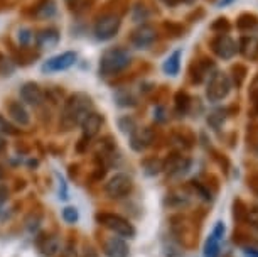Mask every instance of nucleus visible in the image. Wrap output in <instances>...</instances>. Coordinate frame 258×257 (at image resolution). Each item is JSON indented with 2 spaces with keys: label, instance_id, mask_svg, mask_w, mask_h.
<instances>
[{
  "label": "nucleus",
  "instance_id": "nucleus-27",
  "mask_svg": "<svg viewBox=\"0 0 258 257\" xmlns=\"http://www.w3.org/2000/svg\"><path fill=\"white\" fill-rule=\"evenodd\" d=\"M246 220H248V222H251V225L258 227V208L248 210V213H246Z\"/></svg>",
  "mask_w": 258,
  "mask_h": 257
},
{
  "label": "nucleus",
  "instance_id": "nucleus-31",
  "mask_svg": "<svg viewBox=\"0 0 258 257\" xmlns=\"http://www.w3.org/2000/svg\"><path fill=\"white\" fill-rule=\"evenodd\" d=\"M6 147H7L6 139H4V137H0V154H2L4 151H6Z\"/></svg>",
  "mask_w": 258,
  "mask_h": 257
},
{
  "label": "nucleus",
  "instance_id": "nucleus-12",
  "mask_svg": "<svg viewBox=\"0 0 258 257\" xmlns=\"http://www.w3.org/2000/svg\"><path fill=\"white\" fill-rule=\"evenodd\" d=\"M154 139V132L152 129L144 127V129H135L132 134H130V145H132L134 151L142 152L152 144Z\"/></svg>",
  "mask_w": 258,
  "mask_h": 257
},
{
  "label": "nucleus",
  "instance_id": "nucleus-14",
  "mask_svg": "<svg viewBox=\"0 0 258 257\" xmlns=\"http://www.w3.org/2000/svg\"><path fill=\"white\" fill-rule=\"evenodd\" d=\"M103 250L106 257H128V245L121 237H110L105 242Z\"/></svg>",
  "mask_w": 258,
  "mask_h": 257
},
{
  "label": "nucleus",
  "instance_id": "nucleus-6",
  "mask_svg": "<svg viewBox=\"0 0 258 257\" xmlns=\"http://www.w3.org/2000/svg\"><path fill=\"white\" fill-rule=\"evenodd\" d=\"M132 188H134L132 178L128 174L118 173L108 179V183L105 185V193L110 198H123L132 191Z\"/></svg>",
  "mask_w": 258,
  "mask_h": 257
},
{
  "label": "nucleus",
  "instance_id": "nucleus-24",
  "mask_svg": "<svg viewBox=\"0 0 258 257\" xmlns=\"http://www.w3.org/2000/svg\"><path fill=\"white\" fill-rule=\"evenodd\" d=\"M78 218H80V213L75 207H66L64 210H62V220L66 222V224H76Z\"/></svg>",
  "mask_w": 258,
  "mask_h": 257
},
{
  "label": "nucleus",
  "instance_id": "nucleus-26",
  "mask_svg": "<svg viewBox=\"0 0 258 257\" xmlns=\"http://www.w3.org/2000/svg\"><path fill=\"white\" fill-rule=\"evenodd\" d=\"M17 39H19V42H21L22 46H26V44H29V42H31L32 34H31V31H29V29H21V31H19Z\"/></svg>",
  "mask_w": 258,
  "mask_h": 257
},
{
  "label": "nucleus",
  "instance_id": "nucleus-7",
  "mask_svg": "<svg viewBox=\"0 0 258 257\" xmlns=\"http://www.w3.org/2000/svg\"><path fill=\"white\" fill-rule=\"evenodd\" d=\"M78 60V55L73 51H66L61 53L57 56L49 58L44 65H42V73H59V71H66L70 70L71 66H75V63Z\"/></svg>",
  "mask_w": 258,
  "mask_h": 257
},
{
  "label": "nucleus",
  "instance_id": "nucleus-19",
  "mask_svg": "<svg viewBox=\"0 0 258 257\" xmlns=\"http://www.w3.org/2000/svg\"><path fill=\"white\" fill-rule=\"evenodd\" d=\"M162 70H164L165 75L177 76L179 70H181V51H174L172 55L165 58V61L162 65Z\"/></svg>",
  "mask_w": 258,
  "mask_h": 257
},
{
  "label": "nucleus",
  "instance_id": "nucleus-4",
  "mask_svg": "<svg viewBox=\"0 0 258 257\" xmlns=\"http://www.w3.org/2000/svg\"><path fill=\"white\" fill-rule=\"evenodd\" d=\"M231 91V80L226 73L221 71H214L211 76H209L208 81V88H206V96L209 101L213 104H218V101L225 100Z\"/></svg>",
  "mask_w": 258,
  "mask_h": 257
},
{
  "label": "nucleus",
  "instance_id": "nucleus-18",
  "mask_svg": "<svg viewBox=\"0 0 258 257\" xmlns=\"http://www.w3.org/2000/svg\"><path fill=\"white\" fill-rule=\"evenodd\" d=\"M39 249L46 257L56 255L61 249V240L57 235H44V239L39 240Z\"/></svg>",
  "mask_w": 258,
  "mask_h": 257
},
{
  "label": "nucleus",
  "instance_id": "nucleus-21",
  "mask_svg": "<svg viewBox=\"0 0 258 257\" xmlns=\"http://www.w3.org/2000/svg\"><path fill=\"white\" fill-rule=\"evenodd\" d=\"M187 161L186 159H182V156H170L169 158V161L165 163V171L167 173H179V171H182L184 168L187 166Z\"/></svg>",
  "mask_w": 258,
  "mask_h": 257
},
{
  "label": "nucleus",
  "instance_id": "nucleus-29",
  "mask_svg": "<svg viewBox=\"0 0 258 257\" xmlns=\"http://www.w3.org/2000/svg\"><path fill=\"white\" fill-rule=\"evenodd\" d=\"M251 101H253V109H255V112H258V88H255L251 91Z\"/></svg>",
  "mask_w": 258,
  "mask_h": 257
},
{
  "label": "nucleus",
  "instance_id": "nucleus-3",
  "mask_svg": "<svg viewBox=\"0 0 258 257\" xmlns=\"http://www.w3.org/2000/svg\"><path fill=\"white\" fill-rule=\"evenodd\" d=\"M96 222L118 237H125V239H134L135 237V227L126 218L116 215V213H98Z\"/></svg>",
  "mask_w": 258,
  "mask_h": 257
},
{
  "label": "nucleus",
  "instance_id": "nucleus-2",
  "mask_svg": "<svg viewBox=\"0 0 258 257\" xmlns=\"http://www.w3.org/2000/svg\"><path fill=\"white\" fill-rule=\"evenodd\" d=\"M130 53L121 47H113V49L105 51L100 58V75L113 76L116 73L123 71L130 65Z\"/></svg>",
  "mask_w": 258,
  "mask_h": 257
},
{
  "label": "nucleus",
  "instance_id": "nucleus-8",
  "mask_svg": "<svg viewBox=\"0 0 258 257\" xmlns=\"http://www.w3.org/2000/svg\"><path fill=\"white\" fill-rule=\"evenodd\" d=\"M225 232L226 227L223 222H218L214 225L213 232L209 234L206 239V244H204V250H203V257H220V250H221V242L225 239Z\"/></svg>",
  "mask_w": 258,
  "mask_h": 257
},
{
  "label": "nucleus",
  "instance_id": "nucleus-25",
  "mask_svg": "<svg viewBox=\"0 0 258 257\" xmlns=\"http://www.w3.org/2000/svg\"><path fill=\"white\" fill-rule=\"evenodd\" d=\"M19 130L14 127V125L9 122L6 117L0 115V134H7V135H16Z\"/></svg>",
  "mask_w": 258,
  "mask_h": 257
},
{
  "label": "nucleus",
  "instance_id": "nucleus-1",
  "mask_svg": "<svg viewBox=\"0 0 258 257\" xmlns=\"http://www.w3.org/2000/svg\"><path fill=\"white\" fill-rule=\"evenodd\" d=\"M90 112H93V101L86 93H75L64 101L61 112L59 125L64 130H71L81 125L85 117Z\"/></svg>",
  "mask_w": 258,
  "mask_h": 257
},
{
  "label": "nucleus",
  "instance_id": "nucleus-15",
  "mask_svg": "<svg viewBox=\"0 0 258 257\" xmlns=\"http://www.w3.org/2000/svg\"><path fill=\"white\" fill-rule=\"evenodd\" d=\"M36 44L41 49H51V47H56L59 44V32L56 29H44L37 34L36 37Z\"/></svg>",
  "mask_w": 258,
  "mask_h": 257
},
{
  "label": "nucleus",
  "instance_id": "nucleus-20",
  "mask_svg": "<svg viewBox=\"0 0 258 257\" xmlns=\"http://www.w3.org/2000/svg\"><path fill=\"white\" fill-rule=\"evenodd\" d=\"M56 14V2L54 0H42L36 7V16L39 19H49Z\"/></svg>",
  "mask_w": 258,
  "mask_h": 257
},
{
  "label": "nucleus",
  "instance_id": "nucleus-5",
  "mask_svg": "<svg viewBox=\"0 0 258 257\" xmlns=\"http://www.w3.org/2000/svg\"><path fill=\"white\" fill-rule=\"evenodd\" d=\"M121 21L118 16L115 14H106V16H101L95 24V37L98 41H110L111 37L116 36V32L120 31Z\"/></svg>",
  "mask_w": 258,
  "mask_h": 257
},
{
  "label": "nucleus",
  "instance_id": "nucleus-22",
  "mask_svg": "<svg viewBox=\"0 0 258 257\" xmlns=\"http://www.w3.org/2000/svg\"><path fill=\"white\" fill-rule=\"evenodd\" d=\"M238 27L241 31H248V32H253V31H258V21L255 16H250V14H243L238 21Z\"/></svg>",
  "mask_w": 258,
  "mask_h": 257
},
{
  "label": "nucleus",
  "instance_id": "nucleus-23",
  "mask_svg": "<svg viewBox=\"0 0 258 257\" xmlns=\"http://www.w3.org/2000/svg\"><path fill=\"white\" fill-rule=\"evenodd\" d=\"M118 127L121 129L123 134H132L137 129V124H135V120L132 117H123L118 120Z\"/></svg>",
  "mask_w": 258,
  "mask_h": 257
},
{
  "label": "nucleus",
  "instance_id": "nucleus-16",
  "mask_svg": "<svg viewBox=\"0 0 258 257\" xmlns=\"http://www.w3.org/2000/svg\"><path fill=\"white\" fill-rule=\"evenodd\" d=\"M240 53L246 60H256L258 58V37L243 36L240 41Z\"/></svg>",
  "mask_w": 258,
  "mask_h": 257
},
{
  "label": "nucleus",
  "instance_id": "nucleus-32",
  "mask_svg": "<svg viewBox=\"0 0 258 257\" xmlns=\"http://www.w3.org/2000/svg\"><path fill=\"white\" fill-rule=\"evenodd\" d=\"M66 2H68V4H70V6H73V4H75V2H76V0H66Z\"/></svg>",
  "mask_w": 258,
  "mask_h": 257
},
{
  "label": "nucleus",
  "instance_id": "nucleus-30",
  "mask_svg": "<svg viewBox=\"0 0 258 257\" xmlns=\"http://www.w3.org/2000/svg\"><path fill=\"white\" fill-rule=\"evenodd\" d=\"M245 255L246 257H258V250H255V249H245Z\"/></svg>",
  "mask_w": 258,
  "mask_h": 257
},
{
  "label": "nucleus",
  "instance_id": "nucleus-28",
  "mask_svg": "<svg viewBox=\"0 0 258 257\" xmlns=\"http://www.w3.org/2000/svg\"><path fill=\"white\" fill-rule=\"evenodd\" d=\"M81 257H98V254H96V250L91 245H86L85 247V252H83Z\"/></svg>",
  "mask_w": 258,
  "mask_h": 257
},
{
  "label": "nucleus",
  "instance_id": "nucleus-13",
  "mask_svg": "<svg viewBox=\"0 0 258 257\" xmlns=\"http://www.w3.org/2000/svg\"><path fill=\"white\" fill-rule=\"evenodd\" d=\"M101 125H103V117L96 112H90L85 117V120L81 122V130H83V137L91 139L100 132Z\"/></svg>",
  "mask_w": 258,
  "mask_h": 257
},
{
  "label": "nucleus",
  "instance_id": "nucleus-9",
  "mask_svg": "<svg viewBox=\"0 0 258 257\" xmlns=\"http://www.w3.org/2000/svg\"><path fill=\"white\" fill-rule=\"evenodd\" d=\"M211 47L214 51V55L221 60H231L236 55V42L233 41V37H230L228 34H218L211 42Z\"/></svg>",
  "mask_w": 258,
  "mask_h": 257
},
{
  "label": "nucleus",
  "instance_id": "nucleus-11",
  "mask_svg": "<svg viewBox=\"0 0 258 257\" xmlns=\"http://www.w3.org/2000/svg\"><path fill=\"white\" fill-rule=\"evenodd\" d=\"M19 93H21V100L27 105L39 107L44 101V91H42V88L37 83H34V81L24 83L21 86V90H19Z\"/></svg>",
  "mask_w": 258,
  "mask_h": 257
},
{
  "label": "nucleus",
  "instance_id": "nucleus-10",
  "mask_svg": "<svg viewBox=\"0 0 258 257\" xmlns=\"http://www.w3.org/2000/svg\"><path fill=\"white\" fill-rule=\"evenodd\" d=\"M155 39H157V31H155V27L149 26V24H144L139 29H135L132 37H130L134 47H137V49H145V47L152 46Z\"/></svg>",
  "mask_w": 258,
  "mask_h": 257
},
{
  "label": "nucleus",
  "instance_id": "nucleus-17",
  "mask_svg": "<svg viewBox=\"0 0 258 257\" xmlns=\"http://www.w3.org/2000/svg\"><path fill=\"white\" fill-rule=\"evenodd\" d=\"M7 112L11 115V119L14 122H17L19 125H27L29 124V114L26 110V107H24L21 101H11L7 107Z\"/></svg>",
  "mask_w": 258,
  "mask_h": 257
}]
</instances>
